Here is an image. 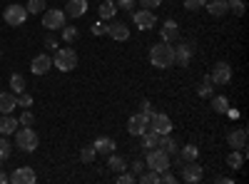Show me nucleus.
Listing matches in <instances>:
<instances>
[{"label": "nucleus", "mask_w": 249, "mask_h": 184, "mask_svg": "<svg viewBox=\"0 0 249 184\" xmlns=\"http://www.w3.org/2000/svg\"><path fill=\"white\" fill-rule=\"evenodd\" d=\"M150 63L160 70H167L175 65V48H170V43H157L150 50Z\"/></svg>", "instance_id": "f257e3e1"}, {"label": "nucleus", "mask_w": 249, "mask_h": 184, "mask_svg": "<svg viewBox=\"0 0 249 184\" xmlns=\"http://www.w3.org/2000/svg\"><path fill=\"white\" fill-rule=\"evenodd\" d=\"M55 67H57L60 72L75 70V67H77V52H75L72 48H60V50L55 52Z\"/></svg>", "instance_id": "f03ea898"}, {"label": "nucleus", "mask_w": 249, "mask_h": 184, "mask_svg": "<svg viewBox=\"0 0 249 184\" xmlns=\"http://www.w3.org/2000/svg\"><path fill=\"white\" fill-rule=\"evenodd\" d=\"M15 145L23 150V152H35L37 145H40V139H37L35 130L23 127V130H18V132H15Z\"/></svg>", "instance_id": "7ed1b4c3"}, {"label": "nucleus", "mask_w": 249, "mask_h": 184, "mask_svg": "<svg viewBox=\"0 0 249 184\" xmlns=\"http://www.w3.org/2000/svg\"><path fill=\"white\" fill-rule=\"evenodd\" d=\"M144 167H150V169H155V172H164V169H170L172 165H170V154H164L162 150H147V162H144Z\"/></svg>", "instance_id": "20e7f679"}, {"label": "nucleus", "mask_w": 249, "mask_h": 184, "mask_svg": "<svg viewBox=\"0 0 249 184\" xmlns=\"http://www.w3.org/2000/svg\"><path fill=\"white\" fill-rule=\"evenodd\" d=\"M3 20H5V23H8L10 28L23 25L25 20H28V10H25V5H18V3L8 5V8H5V13H3Z\"/></svg>", "instance_id": "39448f33"}, {"label": "nucleus", "mask_w": 249, "mask_h": 184, "mask_svg": "<svg viewBox=\"0 0 249 184\" xmlns=\"http://www.w3.org/2000/svg\"><path fill=\"white\" fill-rule=\"evenodd\" d=\"M65 10H57V8H50V10H43V28L45 30H60L65 25Z\"/></svg>", "instance_id": "423d86ee"}, {"label": "nucleus", "mask_w": 249, "mask_h": 184, "mask_svg": "<svg viewBox=\"0 0 249 184\" xmlns=\"http://www.w3.org/2000/svg\"><path fill=\"white\" fill-rule=\"evenodd\" d=\"M210 80L214 85H230L232 83V67H230V63H214V67H212V72H210Z\"/></svg>", "instance_id": "0eeeda50"}, {"label": "nucleus", "mask_w": 249, "mask_h": 184, "mask_svg": "<svg viewBox=\"0 0 249 184\" xmlns=\"http://www.w3.org/2000/svg\"><path fill=\"white\" fill-rule=\"evenodd\" d=\"M195 52H197V45L195 43H179L175 48V65L187 67V65H190V60L195 57Z\"/></svg>", "instance_id": "6e6552de"}, {"label": "nucleus", "mask_w": 249, "mask_h": 184, "mask_svg": "<svg viewBox=\"0 0 249 184\" xmlns=\"http://www.w3.org/2000/svg\"><path fill=\"white\" fill-rule=\"evenodd\" d=\"M147 130H152V132H157V134H170V132H172V119H170L167 115L152 112V115H150V127H147Z\"/></svg>", "instance_id": "1a4fd4ad"}, {"label": "nucleus", "mask_w": 249, "mask_h": 184, "mask_svg": "<svg viewBox=\"0 0 249 184\" xmlns=\"http://www.w3.org/2000/svg\"><path fill=\"white\" fill-rule=\"evenodd\" d=\"M147 127H150V117L144 115V112H137V115H132L127 119V132L132 137H140L142 132H147Z\"/></svg>", "instance_id": "9d476101"}, {"label": "nucleus", "mask_w": 249, "mask_h": 184, "mask_svg": "<svg viewBox=\"0 0 249 184\" xmlns=\"http://www.w3.org/2000/svg\"><path fill=\"white\" fill-rule=\"evenodd\" d=\"M202 177H204V169L197 165V159L195 162H184V165H182V179L184 182L197 184V182H202Z\"/></svg>", "instance_id": "9b49d317"}, {"label": "nucleus", "mask_w": 249, "mask_h": 184, "mask_svg": "<svg viewBox=\"0 0 249 184\" xmlns=\"http://www.w3.org/2000/svg\"><path fill=\"white\" fill-rule=\"evenodd\" d=\"M132 20H135V25H137L140 30H150V28H155V23H157L155 13L147 10V8H142V10L132 13Z\"/></svg>", "instance_id": "f8f14e48"}, {"label": "nucleus", "mask_w": 249, "mask_h": 184, "mask_svg": "<svg viewBox=\"0 0 249 184\" xmlns=\"http://www.w3.org/2000/svg\"><path fill=\"white\" fill-rule=\"evenodd\" d=\"M105 35H110L112 40H117V43H124V40L130 37V28L120 23V20H112L110 25H105Z\"/></svg>", "instance_id": "ddd939ff"}, {"label": "nucleus", "mask_w": 249, "mask_h": 184, "mask_svg": "<svg viewBox=\"0 0 249 184\" xmlns=\"http://www.w3.org/2000/svg\"><path fill=\"white\" fill-rule=\"evenodd\" d=\"M53 67V57L50 55H35L30 63V72L33 75H48Z\"/></svg>", "instance_id": "4468645a"}, {"label": "nucleus", "mask_w": 249, "mask_h": 184, "mask_svg": "<svg viewBox=\"0 0 249 184\" xmlns=\"http://www.w3.org/2000/svg\"><path fill=\"white\" fill-rule=\"evenodd\" d=\"M160 37H162V43H177V37H179V25L175 23V20H167L162 28H160Z\"/></svg>", "instance_id": "2eb2a0df"}, {"label": "nucleus", "mask_w": 249, "mask_h": 184, "mask_svg": "<svg viewBox=\"0 0 249 184\" xmlns=\"http://www.w3.org/2000/svg\"><path fill=\"white\" fill-rule=\"evenodd\" d=\"M35 169L33 167H18L13 174H10V182L15 184H35Z\"/></svg>", "instance_id": "dca6fc26"}, {"label": "nucleus", "mask_w": 249, "mask_h": 184, "mask_svg": "<svg viewBox=\"0 0 249 184\" xmlns=\"http://www.w3.org/2000/svg\"><path fill=\"white\" fill-rule=\"evenodd\" d=\"M85 13H88V0H68V5H65L68 17H82Z\"/></svg>", "instance_id": "f3484780"}, {"label": "nucleus", "mask_w": 249, "mask_h": 184, "mask_svg": "<svg viewBox=\"0 0 249 184\" xmlns=\"http://www.w3.org/2000/svg\"><path fill=\"white\" fill-rule=\"evenodd\" d=\"M18 107V95L15 92H0V112L10 115Z\"/></svg>", "instance_id": "a211bd4d"}, {"label": "nucleus", "mask_w": 249, "mask_h": 184, "mask_svg": "<svg viewBox=\"0 0 249 184\" xmlns=\"http://www.w3.org/2000/svg\"><path fill=\"white\" fill-rule=\"evenodd\" d=\"M157 147L164 152V154H170V157H175L177 152H179V147H177V142L170 137V134H160V139H157Z\"/></svg>", "instance_id": "6ab92c4d"}, {"label": "nucleus", "mask_w": 249, "mask_h": 184, "mask_svg": "<svg viewBox=\"0 0 249 184\" xmlns=\"http://www.w3.org/2000/svg\"><path fill=\"white\" fill-rule=\"evenodd\" d=\"M92 147L97 150V154H112L117 145H115V139H112V137H97Z\"/></svg>", "instance_id": "aec40b11"}, {"label": "nucleus", "mask_w": 249, "mask_h": 184, "mask_svg": "<svg viewBox=\"0 0 249 184\" xmlns=\"http://www.w3.org/2000/svg\"><path fill=\"white\" fill-rule=\"evenodd\" d=\"M230 147L232 150H244L247 147V130H234V132H230Z\"/></svg>", "instance_id": "412c9836"}, {"label": "nucleus", "mask_w": 249, "mask_h": 184, "mask_svg": "<svg viewBox=\"0 0 249 184\" xmlns=\"http://www.w3.org/2000/svg\"><path fill=\"white\" fill-rule=\"evenodd\" d=\"M204 8L210 10L214 17H222L224 13H230V5H227V0H210V3H204Z\"/></svg>", "instance_id": "4be33fe9"}, {"label": "nucleus", "mask_w": 249, "mask_h": 184, "mask_svg": "<svg viewBox=\"0 0 249 184\" xmlns=\"http://www.w3.org/2000/svg\"><path fill=\"white\" fill-rule=\"evenodd\" d=\"M15 127H20V122H18L15 117H10V115L0 117V134H13Z\"/></svg>", "instance_id": "5701e85b"}, {"label": "nucleus", "mask_w": 249, "mask_h": 184, "mask_svg": "<svg viewBox=\"0 0 249 184\" xmlns=\"http://www.w3.org/2000/svg\"><path fill=\"white\" fill-rule=\"evenodd\" d=\"M227 165H230L232 169H242L244 167V150H232L230 154H227Z\"/></svg>", "instance_id": "b1692460"}, {"label": "nucleus", "mask_w": 249, "mask_h": 184, "mask_svg": "<svg viewBox=\"0 0 249 184\" xmlns=\"http://www.w3.org/2000/svg\"><path fill=\"white\" fill-rule=\"evenodd\" d=\"M107 157H110L107 167H110V169H112L115 174H120V172H124V169H127V162H124V159H122L120 154H115V152H112V154H107Z\"/></svg>", "instance_id": "393cba45"}, {"label": "nucleus", "mask_w": 249, "mask_h": 184, "mask_svg": "<svg viewBox=\"0 0 249 184\" xmlns=\"http://www.w3.org/2000/svg\"><path fill=\"white\" fill-rule=\"evenodd\" d=\"M97 13H100V17L102 20H112L115 17V13H117V5L112 3V0H105L100 8H97Z\"/></svg>", "instance_id": "a878e982"}, {"label": "nucleus", "mask_w": 249, "mask_h": 184, "mask_svg": "<svg viewBox=\"0 0 249 184\" xmlns=\"http://www.w3.org/2000/svg\"><path fill=\"white\" fill-rule=\"evenodd\" d=\"M10 87H13L15 95H23L25 92V77L20 75V72H13L10 75Z\"/></svg>", "instance_id": "bb28decb"}, {"label": "nucleus", "mask_w": 249, "mask_h": 184, "mask_svg": "<svg viewBox=\"0 0 249 184\" xmlns=\"http://www.w3.org/2000/svg\"><path fill=\"white\" fill-rule=\"evenodd\" d=\"M140 137H142V147H144V150H155V147H157V139H160L157 132L147 130V132H142Z\"/></svg>", "instance_id": "cd10ccee"}, {"label": "nucleus", "mask_w": 249, "mask_h": 184, "mask_svg": "<svg viewBox=\"0 0 249 184\" xmlns=\"http://www.w3.org/2000/svg\"><path fill=\"white\" fill-rule=\"evenodd\" d=\"M177 154H179L184 162H195V159L199 157V147H197V145H187V147H182Z\"/></svg>", "instance_id": "c85d7f7f"}, {"label": "nucleus", "mask_w": 249, "mask_h": 184, "mask_svg": "<svg viewBox=\"0 0 249 184\" xmlns=\"http://www.w3.org/2000/svg\"><path fill=\"white\" fill-rule=\"evenodd\" d=\"M212 107H214V112L224 115L227 110H230V100H227L224 95H217V97H212Z\"/></svg>", "instance_id": "c756f323"}, {"label": "nucleus", "mask_w": 249, "mask_h": 184, "mask_svg": "<svg viewBox=\"0 0 249 184\" xmlns=\"http://www.w3.org/2000/svg\"><path fill=\"white\" fill-rule=\"evenodd\" d=\"M137 182L140 184H160V172H155V169L142 172V174H137Z\"/></svg>", "instance_id": "7c9ffc66"}, {"label": "nucleus", "mask_w": 249, "mask_h": 184, "mask_svg": "<svg viewBox=\"0 0 249 184\" xmlns=\"http://www.w3.org/2000/svg\"><path fill=\"white\" fill-rule=\"evenodd\" d=\"M197 95L199 97H212V80H210V75H204L202 85L197 87Z\"/></svg>", "instance_id": "2f4dec72"}, {"label": "nucleus", "mask_w": 249, "mask_h": 184, "mask_svg": "<svg viewBox=\"0 0 249 184\" xmlns=\"http://www.w3.org/2000/svg\"><path fill=\"white\" fill-rule=\"evenodd\" d=\"M25 10H28V15H37V13H43V10H45V0H28Z\"/></svg>", "instance_id": "473e14b6"}, {"label": "nucleus", "mask_w": 249, "mask_h": 184, "mask_svg": "<svg viewBox=\"0 0 249 184\" xmlns=\"http://www.w3.org/2000/svg\"><path fill=\"white\" fill-rule=\"evenodd\" d=\"M60 30H62V40H65V43H72V40H77V35H80V30L70 28V25H62Z\"/></svg>", "instance_id": "72a5a7b5"}, {"label": "nucleus", "mask_w": 249, "mask_h": 184, "mask_svg": "<svg viewBox=\"0 0 249 184\" xmlns=\"http://www.w3.org/2000/svg\"><path fill=\"white\" fill-rule=\"evenodd\" d=\"M95 157H97V150H95V147H82V150H80V159L85 162V165L95 162Z\"/></svg>", "instance_id": "f704fd0d"}, {"label": "nucleus", "mask_w": 249, "mask_h": 184, "mask_svg": "<svg viewBox=\"0 0 249 184\" xmlns=\"http://www.w3.org/2000/svg\"><path fill=\"white\" fill-rule=\"evenodd\" d=\"M227 5H230V10H232L234 15H239V17H242L244 10H247V5L242 3V0H227Z\"/></svg>", "instance_id": "c9c22d12"}, {"label": "nucleus", "mask_w": 249, "mask_h": 184, "mask_svg": "<svg viewBox=\"0 0 249 184\" xmlns=\"http://www.w3.org/2000/svg\"><path fill=\"white\" fill-rule=\"evenodd\" d=\"M13 154V147H10V142L5 137H0V159H8Z\"/></svg>", "instance_id": "e433bc0d"}, {"label": "nucleus", "mask_w": 249, "mask_h": 184, "mask_svg": "<svg viewBox=\"0 0 249 184\" xmlns=\"http://www.w3.org/2000/svg\"><path fill=\"white\" fill-rule=\"evenodd\" d=\"M137 182V174H132V172H120L117 174V184H135Z\"/></svg>", "instance_id": "4c0bfd02"}, {"label": "nucleus", "mask_w": 249, "mask_h": 184, "mask_svg": "<svg viewBox=\"0 0 249 184\" xmlns=\"http://www.w3.org/2000/svg\"><path fill=\"white\" fill-rule=\"evenodd\" d=\"M204 3H207V0H184V8L192 10V13H197V10L204 8Z\"/></svg>", "instance_id": "58836bf2"}, {"label": "nucleus", "mask_w": 249, "mask_h": 184, "mask_svg": "<svg viewBox=\"0 0 249 184\" xmlns=\"http://www.w3.org/2000/svg\"><path fill=\"white\" fill-rule=\"evenodd\" d=\"M18 122H20V125H25V127H30L33 122H35V117H33V112H30V110H25L23 115H20V119H18Z\"/></svg>", "instance_id": "ea45409f"}, {"label": "nucleus", "mask_w": 249, "mask_h": 184, "mask_svg": "<svg viewBox=\"0 0 249 184\" xmlns=\"http://www.w3.org/2000/svg\"><path fill=\"white\" fill-rule=\"evenodd\" d=\"M30 105H33V97H30V95H25V92L18 95V107H25V110H28Z\"/></svg>", "instance_id": "a19ab883"}, {"label": "nucleus", "mask_w": 249, "mask_h": 184, "mask_svg": "<svg viewBox=\"0 0 249 184\" xmlns=\"http://www.w3.org/2000/svg\"><path fill=\"white\" fill-rule=\"evenodd\" d=\"M160 3H162V0H140V5H142V8H147V10L160 8Z\"/></svg>", "instance_id": "79ce46f5"}, {"label": "nucleus", "mask_w": 249, "mask_h": 184, "mask_svg": "<svg viewBox=\"0 0 249 184\" xmlns=\"http://www.w3.org/2000/svg\"><path fill=\"white\" fill-rule=\"evenodd\" d=\"M140 107H142V112L147 115V117H150V115L155 112V110H152V102H150V100H142V102H140Z\"/></svg>", "instance_id": "37998d69"}, {"label": "nucleus", "mask_w": 249, "mask_h": 184, "mask_svg": "<svg viewBox=\"0 0 249 184\" xmlns=\"http://www.w3.org/2000/svg\"><path fill=\"white\" fill-rule=\"evenodd\" d=\"M115 5H117V10H120V8H122V10H130V8H135V0H117Z\"/></svg>", "instance_id": "c03bdc74"}, {"label": "nucleus", "mask_w": 249, "mask_h": 184, "mask_svg": "<svg viewBox=\"0 0 249 184\" xmlns=\"http://www.w3.org/2000/svg\"><path fill=\"white\" fill-rule=\"evenodd\" d=\"M90 33L92 35H105V25H102V23H92L90 25Z\"/></svg>", "instance_id": "a18cd8bd"}, {"label": "nucleus", "mask_w": 249, "mask_h": 184, "mask_svg": "<svg viewBox=\"0 0 249 184\" xmlns=\"http://www.w3.org/2000/svg\"><path fill=\"white\" fill-rule=\"evenodd\" d=\"M45 48H48V50H55V48H57V40H55L53 35H48V37H45Z\"/></svg>", "instance_id": "49530a36"}, {"label": "nucleus", "mask_w": 249, "mask_h": 184, "mask_svg": "<svg viewBox=\"0 0 249 184\" xmlns=\"http://www.w3.org/2000/svg\"><path fill=\"white\" fill-rule=\"evenodd\" d=\"M142 169H144V162L135 159V165H132V174H142Z\"/></svg>", "instance_id": "de8ad7c7"}, {"label": "nucleus", "mask_w": 249, "mask_h": 184, "mask_svg": "<svg viewBox=\"0 0 249 184\" xmlns=\"http://www.w3.org/2000/svg\"><path fill=\"white\" fill-rule=\"evenodd\" d=\"M214 182H217V184H232L234 179H230V177H217Z\"/></svg>", "instance_id": "09e8293b"}, {"label": "nucleus", "mask_w": 249, "mask_h": 184, "mask_svg": "<svg viewBox=\"0 0 249 184\" xmlns=\"http://www.w3.org/2000/svg\"><path fill=\"white\" fill-rule=\"evenodd\" d=\"M8 182H10V177H8L3 169H0V184H8Z\"/></svg>", "instance_id": "8fccbe9b"}, {"label": "nucleus", "mask_w": 249, "mask_h": 184, "mask_svg": "<svg viewBox=\"0 0 249 184\" xmlns=\"http://www.w3.org/2000/svg\"><path fill=\"white\" fill-rule=\"evenodd\" d=\"M224 115H230V117H232V119H237V117H239V112H237V110H227V112H224Z\"/></svg>", "instance_id": "3c124183"}, {"label": "nucleus", "mask_w": 249, "mask_h": 184, "mask_svg": "<svg viewBox=\"0 0 249 184\" xmlns=\"http://www.w3.org/2000/svg\"><path fill=\"white\" fill-rule=\"evenodd\" d=\"M0 57H3V48H0Z\"/></svg>", "instance_id": "603ef678"}]
</instances>
